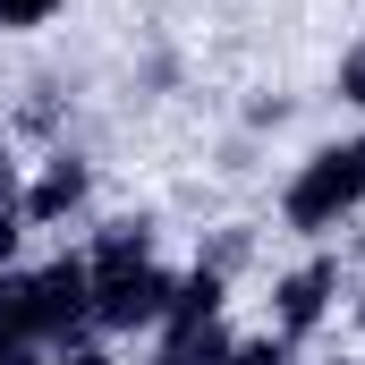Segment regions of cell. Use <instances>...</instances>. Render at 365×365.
<instances>
[{
    "label": "cell",
    "mask_w": 365,
    "mask_h": 365,
    "mask_svg": "<svg viewBox=\"0 0 365 365\" xmlns=\"http://www.w3.org/2000/svg\"><path fill=\"white\" fill-rule=\"evenodd\" d=\"M357 331H365V297H357Z\"/></svg>",
    "instance_id": "obj_13"
},
{
    "label": "cell",
    "mask_w": 365,
    "mask_h": 365,
    "mask_svg": "<svg viewBox=\"0 0 365 365\" xmlns=\"http://www.w3.org/2000/svg\"><path fill=\"white\" fill-rule=\"evenodd\" d=\"M323 365H365V357H323Z\"/></svg>",
    "instance_id": "obj_12"
},
{
    "label": "cell",
    "mask_w": 365,
    "mask_h": 365,
    "mask_svg": "<svg viewBox=\"0 0 365 365\" xmlns=\"http://www.w3.org/2000/svg\"><path fill=\"white\" fill-rule=\"evenodd\" d=\"M34 365H119L110 349H93V340H77V349H60V357H34Z\"/></svg>",
    "instance_id": "obj_10"
},
{
    "label": "cell",
    "mask_w": 365,
    "mask_h": 365,
    "mask_svg": "<svg viewBox=\"0 0 365 365\" xmlns=\"http://www.w3.org/2000/svg\"><path fill=\"white\" fill-rule=\"evenodd\" d=\"M86 264H93V331L102 340H136V331H162L170 323L179 272L153 264V230L145 221H110L86 247Z\"/></svg>",
    "instance_id": "obj_1"
},
{
    "label": "cell",
    "mask_w": 365,
    "mask_h": 365,
    "mask_svg": "<svg viewBox=\"0 0 365 365\" xmlns=\"http://www.w3.org/2000/svg\"><path fill=\"white\" fill-rule=\"evenodd\" d=\"M86 331H93V264L86 255H51V264L0 272V340L43 357V349H77Z\"/></svg>",
    "instance_id": "obj_2"
},
{
    "label": "cell",
    "mask_w": 365,
    "mask_h": 365,
    "mask_svg": "<svg viewBox=\"0 0 365 365\" xmlns=\"http://www.w3.org/2000/svg\"><path fill=\"white\" fill-rule=\"evenodd\" d=\"M331 297H340V255H306V264H289V272L272 280V331L297 349L306 331H323Z\"/></svg>",
    "instance_id": "obj_4"
},
{
    "label": "cell",
    "mask_w": 365,
    "mask_h": 365,
    "mask_svg": "<svg viewBox=\"0 0 365 365\" xmlns=\"http://www.w3.org/2000/svg\"><path fill=\"white\" fill-rule=\"evenodd\" d=\"M17 247H26V221L0 212V272H17Z\"/></svg>",
    "instance_id": "obj_9"
},
{
    "label": "cell",
    "mask_w": 365,
    "mask_h": 365,
    "mask_svg": "<svg viewBox=\"0 0 365 365\" xmlns=\"http://www.w3.org/2000/svg\"><path fill=\"white\" fill-rule=\"evenodd\" d=\"M357 204H365V136H340V145H314L297 162V179L280 187V230L331 238Z\"/></svg>",
    "instance_id": "obj_3"
},
{
    "label": "cell",
    "mask_w": 365,
    "mask_h": 365,
    "mask_svg": "<svg viewBox=\"0 0 365 365\" xmlns=\"http://www.w3.org/2000/svg\"><path fill=\"white\" fill-rule=\"evenodd\" d=\"M221 365H297V357H289L280 331H255V340H230V357H221Z\"/></svg>",
    "instance_id": "obj_7"
},
{
    "label": "cell",
    "mask_w": 365,
    "mask_h": 365,
    "mask_svg": "<svg viewBox=\"0 0 365 365\" xmlns=\"http://www.w3.org/2000/svg\"><path fill=\"white\" fill-rule=\"evenodd\" d=\"M340 102L365 110V43H357V51H340Z\"/></svg>",
    "instance_id": "obj_8"
},
{
    "label": "cell",
    "mask_w": 365,
    "mask_h": 365,
    "mask_svg": "<svg viewBox=\"0 0 365 365\" xmlns=\"http://www.w3.org/2000/svg\"><path fill=\"white\" fill-rule=\"evenodd\" d=\"M86 195H93V162L60 145V153L34 162V179H26V195H17V221H26V230H51V221L86 212Z\"/></svg>",
    "instance_id": "obj_5"
},
{
    "label": "cell",
    "mask_w": 365,
    "mask_h": 365,
    "mask_svg": "<svg viewBox=\"0 0 365 365\" xmlns=\"http://www.w3.org/2000/svg\"><path fill=\"white\" fill-rule=\"evenodd\" d=\"M17 195H26V179H17V162L0 153V212H17Z\"/></svg>",
    "instance_id": "obj_11"
},
{
    "label": "cell",
    "mask_w": 365,
    "mask_h": 365,
    "mask_svg": "<svg viewBox=\"0 0 365 365\" xmlns=\"http://www.w3.org/2000/svg\"><path fill=\"white\" fill-rule=\"evenodd\" d=\"M68 0H0V34H34V26H51Z\"/></svg>",
    "instance_id": "obj_6"
}]
</instances>
